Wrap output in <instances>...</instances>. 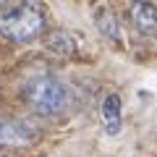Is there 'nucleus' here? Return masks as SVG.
<instances>
[{
	"mask_svg": "<svg viewBox=\"0 0 157 157\" xmlns=\"http://www.w3.org/2000/svg\"><path fill=\"white\" fill-rule=\"evenodd\" d=\"M94 21H97V29H100L110 42H115V45L123 42V29H121V21H118L115 11H110V8H100V11L94 13Z\"/></svg>",
	"mask_w": 157,
	"mask_h": 157,
	"instance_id": "nucleus-5",
	"label": "nucleus"
},
{
	"mask_svg": "<svg viewBox=\"0 0 157 157\" xmlns=\"http://www.w3.org/2000/svg\"><path fill=\"white\" fill-rule=\"evenodd\" d=\"M24 102H26L37 115L55 118V115H60V113L68 110L71 94H68V86L63 84L60 78L45 73V76L32 78V81L24 86Z\"/></svg>",
	"mask_w": 157,
	"mask_h": 157,
	"instance_id": "nucleus-2",
	"label": "nucleus"
},
{
	"mask_svg": "<svg viewBox=\"0 0 157 157\" xmlns=\"http://www.w3.org/2000/svg\"><path fill=\"white\" fill-rule=\"evenodd\" d=\"M121 97L118 94H107L105 102H102V121H105L107 134H118L121 131V123H123V110H121Z\"/></svg>",
	"mask_w": 157,
	"mask_h": 157,
	"instance_id": "nucleus-6",
	"label": "nucleus"
},
{
	"mask_svg": "<svg viewBox=\"0 0 157 157\" xmlns=\"http://www.w3.org/2000/svg\"><path fill=\"white\" fill-rule=\"evenodd\" d=\"M37 139V131L21 118L0 115V144L3 147H24Z\"/></svg>",
	"mask_w": 157,
	"mask_h": 157,
	"instance_id": "nucleus-3",
	"label": "nucleus"
},
{
	"mask_svg": "<svg viewBox=\"0 0 157 157\" xmlns=\"http://www.w3.org/2000/svg\"><path fill=\"white\" fill-rule=\"evenodd\" d=\"M128 16H131V24L136 26L139 34L157 39V8L152 3H131Z\"/></svg>",
	"mask_w": 157,
	"mask_h": 157,
	"instance_id": "nucleus-4",
	"label": "nucleus"
},
{
	"mask_svg": "<svg viewBox=\"0 0 157 157\" xmlns=\"http://www.w3.org/2000/svg\"><path fill=\"white\" fill-rule=\"evenodd\" d=\"M0 157H6V155H0Z\"/></svg>",
	"mask_w": 157,
	"mask_h": 157,
	"instance_id": "nucleus-8",
	"label": "nucleus"
},
{
	"mask_svg": "<svg viewBox=\"0 0 157 157\" xmlns=\"http://www.w3.org/2000/svg\"><path fill=\"white\" fill-rule=\"evenodd\" d=\"M45 45H47V50L55 52V55H71V52L76 50L71 34H66V32H52L50 37L45 39Z\"/></svg>",
	"mask_w": 157,
	"mask_h": 157,
	"instance_id": "nucleus-7",
	"label": "nucleus"
},
{
	"mask_svg": "<svg viewBox=\"0 0 157 157\" xmlns=\"http://www.w3.org/2000/svg\"><path fill=\"white\" fill-rule=\"evenodd\" d=\"M47 29V13L37 3H24V6L8 8L0 13V34L8 42H32L42 37Z\"/></svg>",
	"mask_w": 157,
	"mask_h": 157,
	"instance_id": "nucleus-1",
	"label": "nucleus"
}]
</instances>
